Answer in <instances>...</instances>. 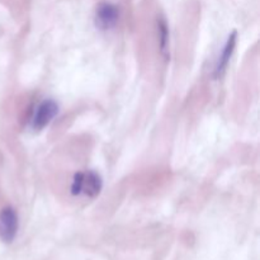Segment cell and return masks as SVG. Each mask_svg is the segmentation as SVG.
Returning a JSON list of instances; mask_svg holds the SVG:
<instances>
[{
	"mask_svg": "<svg viewBox=\"0 0 260 260\" xmlns=\"http://www.w3.org/2000/svg\"><path fill=\"white\" fill-rule=\"evenodd\" d=\"M119 9L117 5L112 3L103 2L96 7L95 10V24L99 29H111L118 23Z\"/></svg>",
	"mask_w": 260,
	"mask_h": 260,
	"instance_id": "4",
	"label": "cell"
},
{
	"mask_svg": "<svg viewBox=\"0 0 260 260\" xmlns=\"http://www.w3.org/2000/svg\"><path fill=\"white\" fill-rule=\"evenodd\" d=\"M235 46H236V32H233L230 36H229L225 47H223L222 50V53H221L220 58H218V62L215 69V78L217 79L221 78L222 74L225 73L229 62H230L231 56H233L234 51H235Z\"/></svg>",
	"mask_w": 260,
	"mask_h": 260,
	"instance_id": "5",
	"label": "cell"
},
{
	"mask_svg": "<svg viewBox=\"0 0 260 260\" xmlns=\"http://www.w3.org/2000/svg\"><path fill=\"white\" fill-rule=\"evenodd\" d=\"M18 233V215L13 207H5L0 211V239L9 244Z\"/></svg>",
	"mask_w": 260,
	"mask_h": 260,
	"instance_id": "3",
	"label": "cell"
},
{
	"mask_svg": "<svg viewBox=\"0 0 260 260\" xmlns=\"http://www.w3.org/2000/svg\"><path fill=\"white\" fill-rule=\"evenodd\" d=\"M58 112V106L55 101L52 99H46L42 103H40V106L36 108L35 113L32 117V128L35 131H41V129L45 128L46 126L52 122V119L55 118L56 114Z\"/></svg>",
	"mask_w": 260,
	"mask_h": 260,
	"instance_id": "2",
	"label": "cell"
},
{
	"mask_svg": "<svg viewBox=\"0 0 260 260\" xmlns=\"http://www.w3.org/2000/svg\"><path fill=\"white\" fill-rule=\"evenodd\" d=\"M159 38H160V47L161 51L165 53L168 50V41H169V32H168V25L165 20H160L159 22Z\"/></svg>",
	"mask_w": 260,
	"mask_h": 260,
	"instance_id": "6",
	"label": "cell"
},
{
	"mask_svg": "<svg viewBox=\"0 0 260 260\" xmlns=\"http://www.w3.org/2000/svg\"><path fill=\"white\" fill-rule=\"evenodd\" d=\"M102 190V179L98 173H76L71 183V193L74 196H85L95 198Z\"/></svg>",
	"mask_w": 260,
	"mask_h": 260,
	"instance_id": "1",
	"label": "cell"
}]
</instances>
